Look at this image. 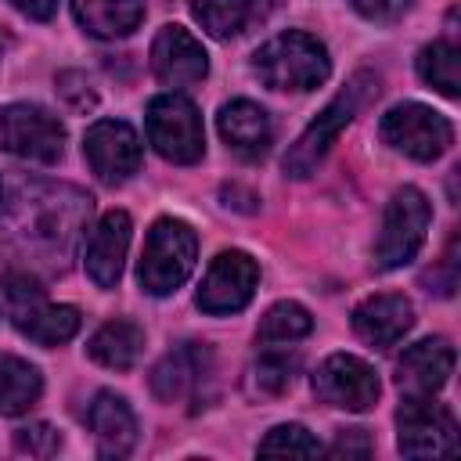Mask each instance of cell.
<instances>
[{
    "instance_id": "cell-1",
    "label": "cell",
    "mask_w": 461,
    "mask_h": 461,
    "mask_svg": "<svg viewBox=\"0 0 461 461\" xmlns=\"http://www.w3.org/2000/svg\"><path fill=\"white\" fill-rule=\"evenodd\" d=\"M378 94V76L375 72H357L331 101L328 108L299 133V140L288 148L285 155V173L288 176H310L317 169V162L328 155V148L335 144V137L349 126V119L364 108V101H371Z\"/></svg>"
},
{
    "instance_id": "cell-2",
    "label": "cell",
    "mask_w": 461,
    "mask_h": 461,
    "mask_svg": "<svg viewBox=\"0 0 461 461\" xmlns=\"http://www.w3.org/2000/svg\"><path fill=\"white\" fill-rule=\"evenodd\" d=\"M252 65H256V76L274 90H313L331 72L324 43L299 29L267 40L256 50Z\"/></svg>"
},
{
    "instance_id": "cell-3",
    "label": "cell",
    "mask_w": 461,
    "mask_h": 461,
    "mask_svg": "<svg viewBox=\"0 0 461 461\" xmlns=\"http://www.w3.org/2000/svg\"><path fill=\"white\" fill-rule=\"evenodd\" d=\"M4 303H7V313H11L14 328L22 335H29L32 342H40V346L68 342L79 328V310L47 303L40 281L29 270H11L4 277Z\"/></svg>"
},
{
    "instance_id": "cell-4",
    "label": "cell",
    "mask_w": 461,
    "mask_h": 461,
    "mask_svg": "<svg viewBox=\"0 0 461 461\" xmlns=\"http://www.w3.org/2000/svg\"><path fill=\"white\" fill-rule=\"evenodd\" d=\"M194 252H198V238L184 220H158L148 230L140 270H137L144 292L151 295L176 292L194 270Z\"/></svg>"
},
{
    "instance_id": "cell-5",
    "label": "cell",
    "mask_w": 461,
    "mask_h": 461,
    "mask_svg": "<svg viewBox=\"0 0 461 461\" xmlns=\"http://www.w3.org/2000/svg\"><path fill=\"white\" fill-rule=\"evenodd\" d=\"M429 220H432L429 198L418 187H400L382 216V234L375 241V267L396 270V267L411 263L425 241Z\"/></svg>"
},
{
    "instance_id": "cell-6",
    "label": "cell",
    "mask_w": 461,
    "mask_h": 461,
    "mask_svg": "<svg viewBox=\"0 0 461 461\" xmlns=\"http://www.w3.org/2000/svg\"><path fill=\"white\" fill-rule=\"evenodd\" d=\"M148 140L169 162H180V166L198 162L205 151L198 108L180 94H158L148 104Z\"/></svg>"
},
{
    "instance_id": "cell-7",
    "label": "cell",
    "mask_w": 461,
    "mask_h": 461,
    "mask_svg": "<svg viewBox=\"0 0 461 461\" xmlns=\"http://www.w3.org/2000/svg\"><path fill=\"white\" fill-rule=\"evenodd\" d=\"M378 133H382V140L389 148H396V151H403V155H411L418 162L439 158L454 140L450 119L432 112L429 104H414V101L389 108L382 115V122H378Z\"/></svg>"
},
{
    "instance_id": "cell-8",
    "label": "cell",
    "mask_w": 461,
    "mask_h": 461,
    "mask_svg": "<svg viewBox=\"0 0 461 461\" xmlns=\"http://www.w3.org/2000/svg\"><path fill=\"white\" fill-rule=\"evenodd\" d=\"M400 450L407 457H443L457 450V421L447 403L432 396H407L396 414Z\"/></svg>"
},
{
    "instance_id": "cell-9",
    "label": "cell",
    "mask_w": 461,
    "mask_h": 461,
    "mask_svg": "<svg viewBox=\"0 0 461 461\" xmlns=\"http://www.w3.org/2000/svg\"><path fill=\"white\" fill-rule=\"evenodd\" d=\"M0 144L25 162H58L65 151V126L40 104H7L0 112Z\"/></svg>"
},
{
    "instance_id": "cell-10",
    "label": "cell",
    "mask_w": 461,
    "mask_h": 461,
    "mask_svg": "<svg viewBox=\"0 0 461 461\" xmlns=\"http://www.w3.org/2000/svg\"><path fill=\"white\" fill-rule=\"evenodd\" d=\"M378 375L367 360L353 357V353H331L317 375H313V393L342 411H367L378 400Z\"/></svg>"
},
{
    "instance_id": "cell-11",
    "label": "cell",
    "mask_w": 461,
    "mask_h": 461,
    "mask_svg": "<svg viewBox=\"0 0 461 461\" xmlns=\"http://www.w3.org/2000/svg\"><path fill=\"white\" fill-rule=\"evenodd\" d=\"M259 285V267L249 252H220L198 288V306L205 313H238L249 306Z\"/></svg>"
},
{
    "instance_id": "cell-12",
    "label": "cell",
    "mask_w": 461,
    "mask_h": 461,
    "mask_svg": "<svg viewBox=\"0 0 461 461\" xmlns=\"http://www.w3.org/2000/svg\"><path fill=\"white\" fill-rule=\"evenodd\" d=\"M83 155L104 184H122L140 169V140L122 119H101L83 137Z\"/></svg>"
},
{
    "instance_id": "cell-13",
    "label": "cell",
    "mask_w": 461,
    "mask_h": 461,
    "mask_svg": "<svg viewBox=\"0 0 461 461\" xmlns=\"http://www.w3.org/2000/svg\"><path fill=\"white\" fill-rule=\"evenodd\" d=\"M151 68L166 86H191L209 72V58L184 25H166L151 43Z\"/></svg>"
},
{
    "instance_id": "cell-14",
    "label": "cell",
    "mask_w": 461,
    "mask_h": 461,
    "mask_svg": "<svg viewBox=\"0 0 461 461\" xmlns=\"http://www.w3.org/2000/svg\"><path fill=\"white\" fill-rule=\"evenodd\" d=\"M454 371V349L447 339H421L403 349L396 364V385L403 396H432L447 385Z\"/></svg>"
},
{
    "instance_id": "cell-15",
    "label": "cell",
    "mask_w": 461,
    "mask_h": 461,
    "mask_svg": "<svg viewBox=\"0 0 461 461\" xmlns=\"http://www.w3.org/2000/svg\"><path fill=\"white\" fill-rule=\"evenodd\" d=\"M414 324V306L411 299L396 295V292H382V295H371L364 299L357 310H353V328L364 342L378 346V349H389L396 346Z\"/></svg>"
},
{
    "instance_id": "cell-16",
    "label": "cell",
    "mask_w": 461,
    "mask_h": 461,
    "mask_svg": "<svg viewBox=\"0 0 461 461\" xmlns=\"http://www.w3.org/2000/svg\"><path fill=\"white\" fill-rule=\"evenodd\" d=\"M126 249H130V216L115 209L94 227L86 241V274L97 288H112L119 281Z\"/></svg>"
},
{
    "instance_id": "cell-17",
    "label": "cell",
    "mask_w": 461,
    "mask_h": 461,
    "mask_svg": "<svg viewBox=\"0 0 461 461\" xmlns=\"http://www.w3.org/2000/svg\"><path fill=\"white\" fill-rule=\"evenodd\" d=\"M216 126H220V137L227 140V148L238 151L241 158H259V155H267L270 137H274L267 112H263L256 101H245V97L223 104Z\"/></svg>"
},
{
    "instance_id": "cell-18",
    "label": "cell",
    "mask_w": 461,
    "mask_h": 461,
    "mask_svg": "<svg viewBox=\"0 0 461 461\" xmlns=\"http://www.w3.org/2000/svg\"><path fill=\"white\" fill-rule=\"evenodd\" d=\"M86 421H90V432L97 439L101 457H126L133 450V443H137V418H133V411L126 407L122 396L97 393V400L86 411Z\"/></svg>"
},
{
    "instance_id": "cell-19",
    "label": "cell",
    "mask_w": 461,
    "mask_h": 461,
    "mask_svg": "<svg viewBox=\"0 0 461 461\" xmlns=\"http://www.w3.org/2000/svg\"><path fill=\"white\" fill-rule=\"evenodd\" d=\"M72 11L90 36L119 40L140 25L144 0H72Z\"/></svg>"
},
{
    "instance_id": "cell-20",
    "label": "cell",
    "mask_w": 461,
    "mask_h": 461,
    "mask_svg": "<svg viewBox=\"0 0 461 461\" xmlns=\"http://www.w3.org/2000/svg\"><path fill=\"white\" fill-rule=\"evenodd\" d=\"M205 364H209L205 349H198L194 342H187V346L173 349L169 357H162V364H158L155 375H151V385H155V393H158L162 400H184V396L194 393V385L202 382Z\"/></svg>"
},
{
    "instance_id": "cell-21",
    "label": "cell",
    "mask_w": 461,
    "mask_h": 461,
    "mask_svg": "<svg viewBox=\"0 0 461 461\" xmlns=\"http://www.w3.org/2000/svg\"><path fill=\"white\" fill-rule=\"evenodd\" d=\"M140 349H144V331L133 321H108L90 339V357L104 367H115V371L133 367Z\"/></svg>"
},
{
    "instance_id": "cell-22",
    "label": "cell",
    "mask_w": 461,
    "mask_h": 461,
    "mask_svg": "<svg viewBox=\"0 0 461 461\" xmlns=\"http://www.w3.org/2000/svg\"><path fill=\"white\" fill-rule=\"evenodd\" d=\"M40 371L11 353H0V414H22L40 400Z\"/></svg>"
},
{
    "instance_id": "cell-23",
    "label": "cell",
    "mask_w": 461,
    "mask_h": 461,
    "mask_svg": "<svg viewBox=\"0 0 461 461\" xmlns=\"http://www.w3.org/2000/svg\"><path fill=\"white\" fill-rule=\"evenodd\" d=\"M418 76L436 86L443 97H457L461 90V61H457V47L450 40H436L429 47H421L418 54Z\"/></svg>"
},
{
    "instance_id": "cell-24",
    "label": "cell",
    "mask_w": 461,
    "mask_h": 461,
    "mask_svg": "<svg viewBox=\"0 0 461 461\" xmlns=\"http://www.w3.org/2000/svg\"><path fill=\"white\" fill-rule=\"evenodd\" d=\"M310 328H313V317L306 313V306H299V303H277L259 321L256 339L267 342V346H288V342L310 335Z\"/></svg>"
},
{
    "instance_id": "cell-25",
    "label": "cell",
    "mask_w": 461,
    "mask_h": 461,
    "mask_svg": "<svg viewBox=\"0 0 461 461\" xmlns=\"http://www.w3.org/2000/svg\"><path fill=\"white\" fill-rule=\"evenodd\" d=\"M252 4L256 0H191V11L205 32L227 40L245 29V22L252 18Z\"/></svg>"
},
{
    "instance_id": "cell-26",
    "label": "cell",
    "mask_w": 461,
    "mask_h": 461,
    "mask_svg": "<svg viewBox=\"0 0 461 461\" xmlns=\"http://www.w3.org/2000/svg\"><path fill=\"white\" fill-rule=\"evenodd\" d=\"M259 454H299V457H313V454H321V443L303 425H277L259 443Z\"/></svg>"
},
{
    "instance_id": "cell-27",
    "label": "cell",
    "mask_w": 461,
    "mask_h": 461,
    "mask_svg": "<svg viewBox=\"0 0 461 461\" xmlns=\"http://www.w3.org/2000/svg\"><path fill=\"white\" fill-rule=\"evenodd\" d=\"M292 378H295V357H288V353H263L259 360H256V389L259 393H285L288 385H292Z\"/></svg>"
},
{
    "instance_id": "cell-28",
    "label": "cell",
    "mask_w": 461,
    "mask_h": 461,
    "mask_svg": "<svg viewBox=\"0 0 461 461\" xmlns=\"http://www.w3.org/2000/svg\"><path fill=\"white\" fill-rule=\"evenodd\" d=\"M14 447H18L22 454H29V457H50V454H58L61 436H58L54 425L36 421V425H22V429H14Z\"/></svg>"
},
{
    "instance_id": "cell-29",
    "label": "cell",
    "mask_w": 461,
    "mask_h": 461,
    "mask_svg": "<svg viewBox=\"0 0 461 461\" xmlns=\"http://www.w3.org/2000/svg\"><path fill=\"white\" fill-rule=\"evenodd\" d=\"M58 94L65 97V104L68 108H76V112H86V108H94V90H90V83L79 76V72H61L58 76Z\"/></svg>"
},
{
    "instance_id": "cell-30",
    "label": "cell",
    "mask_w": 461,
    "mask_h": 461,
    "mask_svg": "<svg viewBox=\"0 0 461 461\" xmlns=\"http://www.w3.org/2000/svg\"><path fill=\"white\" fill-rule=\"evenodd\" d=\"M414 0H353V7L371 22H396Z\"/></svg>"
},
{
    "instance_id": "cell-31",
    "label": "cell",
    "mask_w": 461,
    "mask_h": 461,
    "mask_svg": "<svg viewBox=\"0 0 461 461\" xmlns=\"http://www.w3.org/2000/svg\"><path fill=\"white\" fill-rule=\"evenodd\" d=\"M331 454H335V457H342V454H346V457H353V454H357V457H367V454H371V439H367L364 429H342L339 439H335V447H331Z\"/></svg>"
},
{
    "instance_id": "cell-32",
    "label": "cell",
    "mask_w": 461,
    "mask_h": 461,
    "mask_svg": "<svg viewBox=\"0 0 461 461\" xmlns=\"http://www.w3.org/2000/svg\"><path fill=\"white\" fill-rule=\"evenodd\" d=\"M22 14H29V18H36V22H47L50 14H54V7H58V0H11Z\"/></svg>"
}]
</instances>
